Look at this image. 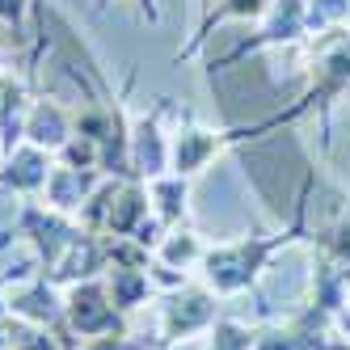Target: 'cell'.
<instances>
[{"mask_svg": "<svg viewBox=\"0 0 350 350\" xmlns=\"http://www.w3.org/2000/svg\"><path fill=\"white\" fill-rule=\"evenodd\" d=\"M9 312V295H5V279H0V317Z\"/></svg>", "mask_w": 350, "mask_h": 350, "instance_id": "obj_16", "label": "cell"}, {"mask_svg": "<svg viewBox=\"0 0 350 350\" xmlns=\"http://www.w3.org/2000/svg\"><path fill=\"white\" fill-rule=\"evenodd\" d=\"M9 312H13L17 321H26V325H38V329H59V334H68V325H59L64 299L51 291L46 274H42V279H34L30 287H17V291L9 295Z\"/></svg>", "mask_w": 350, "mask_h": 350, "instance_id": "obj_3", "label": "cell"}, {"mask_svg": "<svg viewBox=\"0 0 350 350\" xmlns=\"http://www.w3.org/2000/svg\"><path fill=\"white\" fill-rule=\"evenodd\" d=\"M42 190H46V207L59 211V215H72V211H81V207H85V198L97 190V169L55 165Z\"/></svg>", "mask_w": 350, "mask_h": 350, "instance_id": "obj_5", "label": "cell"}, {"mask_svg": "<svg viewBox=\"0 0 350 350\" xmlns=\"http://www.w3.org/2000/svg\"><path fill=\"white\" fill-rule=\"evenodd\" d=\"M211 321H215V295L203 287H182L161 308V334H165V342H178L186 334L207 329Z\"/></svg>", "mask_w": 350, "mask_h": 350, "instance_id": "obj_2", "label": "cell"}, {"mask_svg": "<svg viewBox=\"0 0 350 350\" xmlns=\"http://www.w3.org/2000/svg\"><path fill=\"white\" fill-rule=\"evenodd\" d=\"M338 249H342V254L350 249V219H346V228H342V241H338Z\"/></svg>", "mask_w": 350, "mask_h": 350, "instance_id": "obj_15", "label": "cell"}, {"mask_svg": "<svg viewBox=\"0 0 350 350\" xmlns=\"http://www.w3.org/2000/svg\"><path fill=\"white\" fill-rule=\"evenodd\" d=\"M148 203H152L161 224H178L186 215V178L178 173H161V178L148 182Z\"/></svg>", "mask_w": 350, "mask_h": 350, "instance_id": "obj_10", "label": "cell"}, {"mask_svg": "<svg viewBox=\"0 0 350 350\" xmlns=\"http://www.w3.org/2000/svg\"><path fill=\"white\" fill-rule=\"evenodd\" d=\"M106 291H110L118 312H131L152 295V279H148L144 266H110L106 270Z\"/></svg>", "mask_w": 350, "mask_h": 350, "instance_id": "obj_9", "label": "cell"}, {"mask_svg": "<svg viewBox=\"0 0 350 350\" xmlns=\"http://www.w3.org/2000/svg\"><path fill=\"white\" fill-rule=\"evenodd\" d=\"M270 13V0H219V9L203 21V34L215 26V21H228V17H266ZM198 34V38H203Z\"/></svg>", "mask_w": 350, "mask_h": 350, "instance_id": "obj_12", "label": "cell"}, {"mask_svg": "<svg viewBox=\"0 0 350 350\" xmlns=\"http://www.w3.org/2000/svg\"><path fill=\"white\" fill-rule=\"evenodd\" d=\"M30 0H0V21H9V26H17L21 13H26Z\"/></svg>", "mask_w": 350, "mask_h": 350, "instance_id": "obj_14", "label": "cell"}, {"mask_svg": "<svg viewBox=\"0 0 350 350\" xmlns=\"http://www.w3.org/2000/svg\"><path fill=\"white\" fill-rule=\"evenodd\" d=\"M203 241H198L194 232H169V237H161L157 241V258H161V266L165 270H186V266H194V262H203Z\"/></svg>", "mask_w": 350, "mask_h": 350, "instance_id": "obj_11", "label": "cell"}, {"mask_svg": "<svg viewBox=\"0 0 350 350\" xmlns=\"http://www.w3.org/2000/svg\"><path fill=\"white\" fill-rule=\"evenodd\" d=\"M64 321L77 338H106V334H122V312L114 308V299L106 291V283L85 279L72 283L64 295Z\"/></svg>", "mask_w": 350, "mask_h": 350, "instance_id": "obj_1", "label": "cell"}, {"mask_svg": "<svg viewBox=\"0 0 350 350\" xmlns=\"http://www.w3.org/2000/svg\"><path fill=\"white\" fill-rule=\"evenodd\" d=\"M211 350H249V334L241 329V325H215Z\"/></svg>", "mask_w": 350, "mask_h": 350, "instance_id": "obj_13", "label": "cell"}, {"mask_svg": "<svg viewBox=\"0 0 350 350\" xmlns=\"http://www.w3.org/2000/svg\"><path fill=\"white\" fill-rule=\"evenodd\" d=\"M169 169V144L161 135V118L148 114L131 127V178L135 182H152Z\"/></svg>", "mask_w": 350, "mask_h": 350, "instance_id": "obj_4", "label": "cell"}, {"mask_svg": "<svg viewBox=\"0 0 350 350\" xmlns=\"http://www.w3.org/2000/svg\"><path fill=\"white\" fill-rule=\"evenodd\" d=\"M219 148H224V135H215L207 127H182L169 144V169L178 173V178H190V173L203 169Z\"/></svg>", "mask_w": 350, "mask_h": 350, "instance_id": "obj_6", "label": "cell"}, {"mask_svg": "<svg viewBox=\"0 0 350 350\" xmlns=\"http://www.w3.org/2000/svg\"><path fill=\"white\" fill-rule=\"evenodd\" d=\"M46 178H51V157H46V148H34V144H17L5 169H0V186H13L21 194L42 190Z\"/></svg>", "mask_w": 350, "mask_h": 350, "instance_id": "obj_7", "label": "cell"}, {"mask_svg": "<svg viewBox=\"0 0 350 350\" xmlns=\"http://www.w3.org/2000/svg\"><path fill=\"white\" fill-rule=\"evenodd\" d=\"M68 139H72V118L64 114V106L51 102V97L34 102L30 114H26V144L46 148V152H59Z\"/></svg>", "mask_w": 350, "mask_h": 350, "instance_id": "obj_8", "label": "cell"}]
</instances>
